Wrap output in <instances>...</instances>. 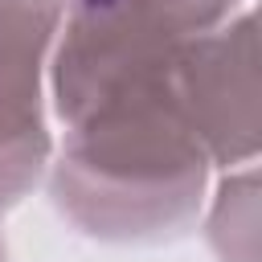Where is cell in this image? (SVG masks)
I'll list each match as a JSON object with an SVG mask.
<instances>
[{"mask_svg":"<svg viewBox=\"0 0 262 262\" xmlns=\"http://www.w3.org/2000/svg\"><path fill=\"white\" fill-rule=\"evenodd\" d=\"M180 41L147 0L66 4L45 70V188L82 237L164 246L196 229L213 164L172 86Z\"/></svg>","mask_w":262,"mask_h":262,"instance_id":"6da1fadb","label":"cell"},{"mask_svg":"<svg viewBox=\"0 0 262 262\" xmlns=\"http://www.w3.org/2000/svg\"><path fill=\"white\" fill-rule=\"evenodd\" d=\"M180 111L213 172L254 164L262 147L258 86V12L246 4L225 25L184 37L172 61Z\"/></svg>","mask_w":262,"mask_h":262,"instance_id":"7a4b0ae2","label":"cell"},{"mask_svg":"<svg viewBox=\"0 0 262 262\" xmlns=\"http://www.w3.org/2000/svg\"><path fill=\"white\" fill-rule=\"evenodd\" d=\"M70 0H0V143H53L45 70Z\"/></svg>","mask_w":262,"mask_h":262,"instance_id":"3957f363","label":"cell"},{"mask_svg":"<svg viewBox=\"0 0 262 262\" xmlns=\"http://www.w3.org/2000/svg\"><path fill=\"white\" fill-rule=\"evenodd\" d=\"M201 221L217 262H258V160L225 168L209 184Z\"/></svg>","mask_w":262,"mask_h":262,"instance_id":"277c9868","label":"cell"},{"mask_svg":"<svg viewBox=\"0 0 262 262\" xmlns=\"http://www.w3.org/2000/svg\"><path fill=\"white\" fill-rule=\"evenodd\" d=\"M53 143H0V217L45 184Z\"/></svg>","mask_w":262,"mask_h":262,"instance_id":"5b68a950","label":"cell"},{"mask_svg":"<svg viewBox=\"0 0 262 262\" xmlns=\"http://www.w3.org/2000/svg\"><path fill=\"white\" fill-rule=\"evenodd\" d=\"M176 37H196V33H209L217 25H225L233 12H242L246 4L254 0H147Z\"/></svg>","mask_w":262,"mask_h":262,"instance_id":"8992f818","label":"cell"},{"mask_svg":"<svg viewBox=\"0 0 262 262\" xmlns=\"http://www.w3.org/2000/svg\"><path fill=\"white\" fill-rule=\"evenodd\" d=\"M0 262H12V258H8V242H4V233H0Z\"/></svg>","mask_w":262,"mask_h":262,"instance_id":"52a82bcc","label":"cell"}]
</instances>
